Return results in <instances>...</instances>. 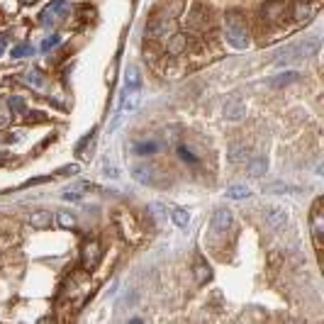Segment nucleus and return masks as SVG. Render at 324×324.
<instances>
[{"label":"nucleus","instance_id":"nucleus-18","mask_svg":"<svg viewBox=\"0 0 324 324\" xmlns=\"http://www.w3.org/2000/svg\"><path fill=\"white\" fill-rule=\"evenodd\" d=\"M66 12H69V5H66L64 0H54V2H51V5L44 10V15H46V17H44V22H49V20H51V15H56V17H64Z\"/></svg>","mask_w":324,"mask_h":324},{"label":"nucleus","instance_id":"nucleus-30","mask_svg":"<svg viewBox=\"0 0 324 324\" xmlns=\"http://www.w3.org/2000/svg\"><path fill=\"white\" fill-rule=\"evenodd\" d=\"M25 81H27V83H32V85H41V78L37 76V71H27Z\"/></svg>","mask_w":324,"mask_h":324},{"label":"nucleus","instance_id":"nucleus-20","mask_svg":"<svg viewBox=\"0 0 324 324\" xmlns=\"http://www.w3.org/2000/svg\"><path fill=\"white\" fill-rule=\"evenodd\" d=\"M229 161L232 163H242V161H246L249 159V149L244 146V144H232V149H229Z\"/></svg>","mask_w":324,"mask_h":324},{"label":"nucleus","instance_id":"nucleus-12","mask_svg":"<svg viewBox=\"0 0 324 324\" xmlns=\"http://www.w3.org/2000/svg\"><path fill=\"white\" fill-rule=\"evenodd\" d=\"M244 115H246V105H244L242 100H227V105H224V117L227 120H242Z\"/></svg>","mask_w":324,"mask_h":324},{"label":"nucleus","instance_id":"nucleus-19","mask_svg":"<svg viewBox=\"0 0 324 324\" xmlns=\"http://www.w3.org/2000/svg\"><path fill=\"white\" fill-rule=\"evenodd\" d=\"M249 195H251V190L242 183H234V185L227 188V198H232V200H246Z\"/></svg>","mask_w":324,"mask_h":324},{"label":"nucleus","instance_id":"nucleus-5","mask_svg":"<svg viewBox=\"0 0 324 324\" xmlns=\"http://www.w3.org/2000/svg\"><path fill=\"white\" fill-rule=\"evenodd\" d=\"M266 224H268L271 229H276V232L285 229V224H288V212H285L283 207H266Z\"/></svg>","mask_w":324,"mask_h":324},{"label":"nucleus","instance_id":"nucleus-33","mask_svg":"<svg viewBox=\"0 0 324 324\" xmlns=\"http://www.w3.org/2000/svg\"><path fill=\"white\" fill-rule=\"evenodd\" d=\"M5 44H7V35H0V54H5Z\"/></svg>","mask_w":324,"mask_h":324},{"label":"nucleus","instance_id":"nucleus-1","mask_svg":"<svg viewBox=\"0 0 324 324\" xmlns=\"http://www.w3.org/2000/svg\"><path fill=\"white\" fill-rule=\"evenodd\" d=\"M224 37L234 49H246L251 44L249 27H246V22L242 20L239 12H227L224 15Z\"/></svg>","mask_w":324,"mask_h":324},{"label":"nucleus","instance_id":"nucleus-22","mask_svg":"<svg viewBox=\"0 0 324 324\" xmlns=\"http://www.w3.org/2000/svg\"><path fill=\"white\" fill-rule=\"evenodd\" d=\"M266 168H268V161H266L263 156H258V159H253V161L249 163V176L258 178V176H263V173H266Z\"/></svg>","mask_w":324,"mask_h":324},{"label":"nucleus","instance_id":"nucleus-14","mask_svg":"<svg viewBox=\"0 0 324 324\" xmlns=\"http://www.w3.org/2000/svg\"><path fill=\"white\" fill-rule=\"evenodd\" d=\"M193 273H195V283L198 285H205L210 278H212V268H210V263H207L205 258H198V261H195Z\"/></svg>","mask_w":324,"mask_h":324},{"label":"nucleus","instance_id":"nucleus-13","mask_svg":"<svg viewBox=\"0 0 324 324\" xmlns=\"http://www.w3.org/2000/svg\"><path fill=\"white\" fill-rule=\"evenodd\" d=\"M139 100H142V90H127L122 98L120 112H134L139 108Z\"/></svg>","mask_w":324,"mask_h":324},{"label":"nucleus","instance_id":"nucleus-8","mask_svg":"<svg viewBox=\"0 0 324 324\" xmlns=\"http://www.w3.org/2000/svg\"><path fill=\"white\" fill-rule=\"evenodd\" d=\"M312 234H315V242L317 246L322 244V232H324V217H322V200H317L312 207Z\"/></svg>","mask_w":324,"mask_h":324},{"label":"nucleus","instance_id":"nucleus-3","mask_svg":"<svg viewBox=\"0 0 324 324\" xmlns=\"http://www.w3.org/2000/svg\"><path fill=\"white\" fill-rule=\"evenodd\" d=\"M171 30H173V25H171V20L168 17H154L149 25H146V37H151V39H161V37H171Z\"/></svg>","mask_w":324,"mask_h":324},{"label":"nucleus","instance_id":"nucleus-16","mask_svg":"<svg viewBox=\"0 0 324 324\" xmlns=\"http://www.w3.org/2000/svg\"><path fill=\"white\" fill-rule=\"evenodd\" d=\"M124 85H127V90H142V73H139L137 66H129V69H127Z\"/></svg>","mask_w":324,"mask_h":324},{"label":"nucleus","instance_id":"nucleus-17","mask_svg":"<svg viewBox=\"0 0 324 324\" xmlns=\"http://www.w3.org/2000/svg\"><path fill=\"white\" fill-rule=\"evenodd\" d=\"M281 15H285V5H283V2L271 0V2H266V5H263V17H268V20H278Z\"/></svg>","mask_w":324,"mask_h":324},{"label":"nucleus","instance_id":"nucleus-7","mask_svg":"<svg viewBox=\"0 0 324 324\" xmlns=\"http://www.w3.org/2000/svg\"><path fill=\"white\" fill-rule=\"evenodd\" d=\"M132 151L139 154V156H151V154H159V151H161V142H159V139H142V142H134V144H132Z\"/></svg>","mask_w":324,"mask_h":324},{"label":"nucleus","instance_id":"nucleus-32","mask_svg":"<svg viewBox=\"0 0 324 324\" xmlns=\"http://www.w3.org/2000/svg\"><path fill=\"white\" fill-rule=\"evenodd\" d=\"M180 46H183V37H178V39L173 41V46H171V51H173V54H178V51H180Z\"/></svg>","mask_w":324,"mask_h":324},{"label":"nucleus","instance_id":"nucleus-34","mask_svg":"<svg viewBox=\"0 0 324 324\" xmlns=\"http://www.w3.org/2000/svg\"><path fill=\"white\" fill-rule=\"evenodd\" d=\"M81 195L78 193H64V200H78Z\"/></svg>","mask_w":324,"mask_h":324},{"label":"nucleus","instance_id":"nucleus-25","mask_svg":"<svg viewBox=\"0 0 324 324\" xmlns=\"http://www.w3.org/2000/svg\"><path fill=\"white\" fill-rule=\"evenodd\" d=\"M7 108H10L12 112H17V115L27 112V105H25V100H22V98H17V95H12V98L7 100Z\"/></svg>","mask_w":324,"mask_h":324},{"label":"nucleus","instance_id":"nucleus-23","mask_svg":"<svg viewBox=\"0 0 324 324\" xmlns=\"http://www.w3.org/2000/svg\"><path fill=\"white\" fill-rule=\"evenodd\" d=\"M266 193H300L297 185H290V183H268L263 188Z\"/></svg>","mask_w":324,"mask_h":324},{"label":"nucleus","instance_id":"nucleus-29","mask_svg":"<svg viewBox=\"0 0 324 324\" xmlns=\"http://www.w3.org/2000/svg\"><path fill=\"white\" fill-rule=\"evenodd\" d=\"M61 176H76L78 173V163H71V166H64L61 171H59Z\"/></svg>","mask_w":324,"mask_h":324},{"label":"nucleus","instance_id":"nucleus-31","mask_svg":"<svg viewBox=\"0 0 324 324\" xmlns=\"http://www.w3.org/2000/svg\"><path fill=\"white\" fill-rule=\"evenodd\" d=\"M108 178H120V171L115 168V166H110V163H105V171H103Z\"/></svg>","mask_w":324,"mask_h":324},{"label":"nucleus","instance_id":"nucleus-21","mask_svg":"<svg viewBox=\"0 0 324 324\" xmlns=\"http://www.w3.org/2000/svg\"><path fill=\"white\" fill-rule=\"evenodd\" d=\"M171 219H173L180 229H185V227H188V222H190V215H188L183 207H173V210H171Z\"/></svg>","mask_w":324,"mask_h":324},{"label":"nucleus","instance_id":"nucleus-26","mask_svg":"<svg viewBox=\"0 0 324 324\" xmlns=\"http://www.w3.org/2000/svg\"><path fill=\"white\" fill-rule=\"evenodd\" d=\"M32 51H35L32 44H17V46L10 51V56H12V59H22V56H27V54H32Z\"/></svg>","mask_w":324,"mask_h":324},{"label":"nucleus","instance_id":"nucleus-4","mask_svg":"<svg viewBox=\"0 0 324 324\" xmlns=\"http://www.w3.org/2000/svg\"><path fill=\"white\" fill-rule=\"evenodd\" d=\"M100 256H103V249L98 242H88L83 246V253H81V266L85 271H93L98 263H100Z\"/></svg>","mask_w":324,"mask_h":324},{"label":"nucleus","instance_id":"nucleus-35","mask_svg":"<svg viewBox=\"0 0 324 324\" xmlns=\"http://www.w3.org/2000/svg\"><path fill=\"white\" fill-rule=\"evenodd\" d=\"M22 2H25V5H27V2H37V0H22Z\"/></svg>","mask_w":324,"mask_h":324},{"label":"nucleus","instance_id":"nucleus-6","mask_svg":"<svg viewBox=\"0 0 324 324\" xmlns=\"http://www.w3.org/2000/svg\"><path fill=\"white\" fill-rule=\"evenodd\" d=\"M229 227H232V210H227V207H217L215 215H212V229H215L217 234H224Z\"/></svg>","mask_w":324,"mask_h":324},{"label":"nucleus","instance_id":"nucleus-9","mask_svg":"<svg viewBox=\"0 0 324 324\" xmlns=\"http://www.w3.org/2000/svg\"><path fill=\"white\" fill-rule=\"evenodd\" d=\"M312 12H315V5H312L310 0H297V2L292 5V17H295L297 22H307V20L312 17Z\"/></svg>","mask_w":324,"mask_h":324},{"label":"nucleus","instance_id":"nucleus-2","mask_svg":"<svg viewBox=\"0 0 324 324\" xmlns=\"http://www.w3.org/2000/svg\"><path fill=\"white\" fill-rule=\"evenodd\" d=\"M320 35H310V37H305L302 41H297V44H292V46H288L285 51H281L283 56H278L276 59V64L278 66H285V64H290V61H295V59H307V56H315L317 51H320Z\"/></svg>","mask_w":324,"mask_h":324},{"label":"nucleus","instance_id":"nucleus-15","mask_svg":"<svg viewBox=\"0 0 324 324\" xmlns=\"http://www.w3.org/2000/svg\"><path fill=\"white\" fill-rule=\"evenodd\" d=\"M300 81V73L297 71H285V73H278L276 78H271L268 81V85L271 88H283V85H290V83Z\"/></svg>","mask_w":324,"mask_h":324},{"label":"nucleus","instance_id":"nucleus-24","mask_svg":"<svg viewBox=\"0 0 324 324\" xmlns=\"http://www.w3.org/2000/svg\"><path fill=\"white\" fill-rule=\"evenodd\" d=\"M178 156H180L185 163H190V166H198V163H200V159H198V156H195V154L185 146V144H180V146H178Z\"/></svg>","mask_w":324,"mask_h":324},{"label":"nucleus","instance_id":"nucleus-27","mask_svg":"<svg viewBox=\"0 0 324 324\" xmlns=\"http://www.w3.org/2000/svg\"><path fill=\"white\" fill-rule=\"evenodd\" d=\"M56 222H59V224H61L64 229H71V227H76V217H73L71 212H59Z\"/></svg>","mask_w":324,"mask_h":324},{"label":"nucleus","instance_id":"nucleus-28","mask_svg":"<svg viewBox=\"0 0 324 324\" xmlns=\"http://www.w3.org/2000/svg\"><path fill=\"white\" fill-rule=\"evenodd\" d=\"M59 44H61V35H51V37H46L41 41V51H49V49H54Z\"/></svg>","mask_w":324,"mask_h":324},{"label":"nucleus","instance_id":"nucleus-11","mask_svg":"<svg viewBox=\"0 0 324 324\" xmlns=\"http://www.w3.org/2000/svg\"><path fill=\"white\" fill-rule=\"evenodd\" d=\"M51 222H54V217H51L49 210H37V212L30 215V224H32L35 229H49Z\"/></svg>","mask_w":324,"mask_h":324},{"label":"nucleus","instance_id":"nucleus-10","mask_svg":"<svg viewBox=\"0 0 324 324\" xmlns=\"http://www.w3.org/2000/svg\"><path fill=\"white\" fill-rule=\"evenodd\" d=\"M154 176H156V168L154 166H134L132 168V178L142 185H149L154 183Z\"/></svg>","mask_w":324,"mask_h":324}]
</instances>
